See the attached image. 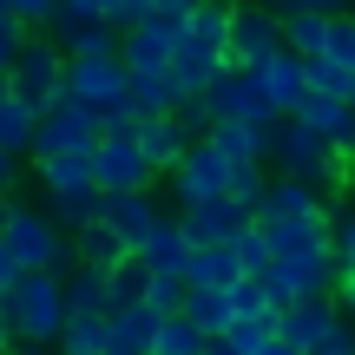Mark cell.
Returning <instances> with one entry per match:
<instances>
[{
    "instance_id": "1",
    "label": "cell",
    "mask_w": 355,
    "mask_h": 355,
    "mask_svg": "<svg viewBox=\"0 0 355 355\" xmlns=\"http://www.w3.org/2000/svg\"><path fill=\"white\" fill-rule=\"evenodd\" d=\"M0 303H7L13 349H20V343L53 349L66 336V322H73V303H66V277H60V270H26L13 290H0Z\"/></svg>"
},
{
    "instance_id": "2",
    "label": "cell",
    "mask_w": 355,
    "mask_h": 355,
    "mask_svg": "<svg viewBox=\"0 0 355 355\" xmlns=\"http://www.w3.org/2000/svg\"><path fill=\"white\" fill-rule=\"evenodd\" d=\"M277 171L309 178L316 191H329V198H336V191L355 178V158H343L316 125H309V119H296V112H290V119L277 125Z\"/></svg>"
},
{
    "instance_id": "3",
    "label": "cell",
    "mask_w": 355,
    "mask_h": 355,
    "mask_svg": "<svg viewBox=\"0 0 355 355\" xmlns=\"http://www.w3.org/2000/svg\"><path fill=\"white\" fill-rule=\"evenodd\" d=\"M7 243L20 250V263L26 270H73L79 263V243H73V230L60 224V217L46 211V204H20L13 198V217H7Z\"/></svg>"
},
{
    "instance_id": "4",
    "label": "cell",
    "mask_w": 355,
    "mask_h": 355,
    "mask_svg": "<svg viewBox=\"0 0 355 355\" xmlns=\"http://www.w3.org/2000/svg\"><path fill=\"white\" fill-rule=\"evenodd\" d=\"M237 165L243 158H230L224 145L204 132V139H191V152L178 158V171H171V204L184 211V204H204V198H224L230 184H237Z\"/></svg>"
},
{
    "instance_id": "5",
    "label": "cell",
    "mask_w": 355,
    "mask_h": 355,
    "mask_svg": "<svg viewBox=\"0 0 355 355\" xmlns=\"http://www.w3.org/2000/svg\"><path fill=\"white\" fill-rule=\"evenodd\" d=\"M66 73H73V53H66V40L60 33H26V46H20V60H13V92H26L33 105H53L66 92Z\"/></svg>"
},
{
    "instance_id": "6",
    "label": "cell",
    "mask_w": 355,
    "mask_h": 355,
    "mask_svg": "<svg viewBox=\"0 0 355 355\" xmlns=\"http://www.w3.org/2000/svg\"><path fill=\"white\" fill-rule=\"evenodd\" d=\"M92 178H99V191H152L165 171L145 158L139 125H132V132H105V139L92 145Z\"/></svg>"
},
{
    "instance_id": "7",
    "label": "cell",
    "mask_w": 355,
    "mask_h": 355,
    "mask_svg": "<svg viewBox=\"0 0 355 355\" xmlns=\"http://www.w3.org/2000/svg\"><path fill=\"white\" fill-rule=\"evenodd\" d=\"M105 139V119L92 112V105H79L73 92H60V99L40 112V139H33V158L46 152H92V145Z\"/></svg>"
},
{
    "instance_id": "8",
    "label": "cell",
    "mask_w": 355,
    "mask_h": 355,
    "mask_svg": "<svg viewBox=\"0 0 355 355\" xmlns=\"http://www.w3.org/2000/svg\"><path fill=\"white\" fill-rule=\"evenodd\" d=\"M290 46L283 33V13L270 0H237V20H230V66H263Z\"/></svg>"
},
{
    "instance_id": "9",
    "label": "cell",
    "mask_w": 355,
    "mask_h": 355,
    "mask_svg": "<svg viewBox=\"0 0 355 355\" xmlns=\"http://www.w3.org/2000/svg\"><path fill=\"white\" fill-rule=\"evenodd\" d=\"M211 99L224 105V119H250V125H277L283 119L257 66H224V73L211 79Z\"/></svg>"
},
{
    "instance_id": "10",
    "label": "cell",
    "mask_w": 355,
    "mask_h": 355,
    "mask_svg": "<svg viewBox=\"0 0 355 355\" xmlns=\"http://www.w3.org/2000/svg\"><path fill=\"white\" fill-rule=\"evenodd\" d=\"M191 33V13H152V20L125 26V66L132 73H152V66L178 60V40Z\"/></svg>"
},
{
    "instance_id": "11",
    "label": "cell",
    "mask_w": 355,
    "mask_h": 355,
    "mask_svg": "<svg viewBox=\"0 0 355 355\" xmlns=\"http://www.w3.org/2000/svg\"><path fill=\"white\" fill-rule=\"evenodd\" d=\"M349 316V303H343V290H322V296H296V303H283V322L277 329L290 336V343H303L309 355H316L322 343H329V329Z\"/></svg>"
},
{
    "instance_id": "12",
    "label": "cell",
    "mask_w": 355,
    "mask_h": 355,
    "mask_svg": "<svg viewBox=\"0 0 355 355\" xmlns=\"http://www.w3.org/2000/svg\"><path fill=\"white\" fill-rule=\"evenodd\" d=\"M178 217H184V230H191V237H198V243H230V237H237V230L243 224H250V204H243V198H230V191H224V198H204V204H184V211H178Z\"/></svg>"
},
{
    "instance_id": "13",
    "label": "cell",
    "mask_w": 355,
    "mask_h": 355,
    "mask_svg": "<svg viewBox=\"0 0 355 355\" xmlns=\"http://www.w3.org/2000/svg\"><path fill=\"white\" fill-rule=\"evenodd\" d=\"M99 217H105V224H112L119 237L132 243V250H139V243L152 237L158 224H165V211H158V198H152V191H105V211H99Z\"/></svg>"
},
{
    "instance_id": "14",
    "label": "cell",
    "mask_w": 355,
    "mask_h": 355,
    "mask_svg": "<svg viewBox=\"0 0 355 355\" xmlns=\"http://www.w3.org/2000/svg\"><path fill=\"white\" fill-rule=\"evenodd\" d=\"M158 329H165V316L152 303H112V343H105V355H152Z\"/></svg>"
},
{
    "instance_id": "15",
    "label": "cell",
    "mask_w": 355,
    "mask_h": 355,
    "mask_svg": "<svg viewBox=\"0 0 355 355\" xmlns=\"http://www.w3.org/2000/svg\"><path fill=\"white\" fill-rule=\"evenodd\" d=\"M257 73H263V86H270V99H277V112H283V119H290L296 105L316 92V86H309V60H303L296 46H283L277 60H263Z\"/></svg>"
},
{
    "instance_id": "16",
    "label": "cell",
    "mask_w": 355,
    "mask_h": 355,
    "mask_svg": "<svg viewBox=\"0 0 355 355\" xmlns=\"http://www.w3.org/2000/svg\"><path fill=\"white\" fill-rule=\"evenodd\" d=\"M139 257L152 270H165V277H191V257H198V237L184 230V217H165V224L152 230V237L139 243Z\"/></svg>"
},
{
    "instance_id": "17",
    "label": "cell",
    "mask_w": 355,
    "mask_h": 355,
    "mask_svg": "<svg viewBox=\"0 0 355 355\" xmlns=\"http://www.w3.org/2000/svg\"><path fill=\"white\" fill-rule=\"evenodd\" d=\"M139 145H145V158L171 178L178 158L191 152V132H184V119H178V112H145V119H139Z\"/></svg>"
},
{
    "instance_id": "18",
    "label": "cell",
    "mask_w": 355,
    "mask_h": 355,
    "mask_svg": "<svg viewBox=\"0 0 355 355\" xmlns=\"http://www.w3.org/2000/svg\"><path fill=\"white\" fill-rule=\"evenodd\" d=\"M184 92H191V79L178 73V66L132 73V105H139V119H145V112H178V105H184Z\"/></svg>"
},
{
    "instance_id": "19",
    "label": "cell",
    "mask_w": 355,
    "mask_h": 355,
    "mask_svg": "<svg viewBox=\"0 0 355 355\" xmlns=\"http://www.w3.org/2000/svg\"><path fill=\"white\" fill-rule=\"evenodd\" d=\"M53 33L66 40L73 60H112V53H125V33H119L112 20H60Z\"/></svg>"
},
{
    "instance_id": "20",
    "label": "cell",
    "mask_w": 355,
    "mask_h": 355,
    "mask_svg": "<svg viewBox=\"0 0 355 355\" xmlns=\"http://www.w3.org/2000/svg\"><path fill=\"white\" fill-rule=\"evenodd\" d=\"M66 303H73V316H112V270L73 263L66 270Z\"/></svg>"
},
{
    "instance_id": "21",
    "label": "cell",
    "mask_w": 355,
    "mask_h": 355,
    "mask_svg": "<svg viewBox=\"0 0 355 355\" xmlns=\"http://www.w3.org/2000/svg\"><path fill=\"white\" fill-rule=\"evenodd\" d=\"M33 178H40V191H99L92 152H46V158H33Z\"/></svg>"
},
{
    "instance_id": "22",
    "label": "cell",
    "mask_w": 355,
    "mask_h": 355,
    "mask_svg": "<svg viewBox=\"0 0 355 355\" xmlns=\"http://www.w3.org/2000/svg\"><path fill=\"white\" fill-rule=\"evenodd\" d=\"M40 112H46V105H33L26 92H7V99H0V145H7V152H20V158H33Z\"/></svg>"
},
{
    "instance_id": "23",
    "label": "cell",
    "mask_w": 355,
    "mask_h": 355,
    "mask_svg": "<svg viewBox=\"0 0 355 355\" xmlns=\"http://www.w3.org/2000/svg\"><path fill=\"white\" fill-rule=\"evenodd\" d=\"M73 243H79V263H99V270H119V263L132 257V243L119 237L105 217H92L86 230H73Z\"/></svg>"
},
{
    "instance_id": "24",
    "label": "cell",
    "mask_w": 355,
    "mask_h": 355,
    "mask_svg": "<svg viewBox=\"0 0 355 355\" xmlns=\"http://www.w3.org/2000/svg\"><path fill=\"white\" fill-rule=\"evenodd\" d=\"M171 66L191 79V86H211V79L230 66V53H224V46H211V40H198V33H184V40H178V60H171Z\"/></svg>"
},
{
    "instance_id": "25",
    "label": "cell",
    "mask_w": 355,
    "mask_h": 355,
    "mask_svg": "<svg viewBox=\"0 0 355 355\" xmlns=\"http://www.w3.org/2000/svg\"><path fill=\"white\" fill-rule=\"evenodd\" d=\"M243 263H237V243H198V257H191V283H237Z\"/></svg>"
},
{
    "instance_id": "26",
    "label": "cell",
    "mask_w": 355,
    "mask_h": 355,
    "mask_svg": "<svg viewBox=\"0 0 355 355\" xmlns=\"http://www.w3.org/2000/svg\"><path fill=\"white\" fill-rule=\"evenodd\" d=\"M230 243H237V263H243V277H270V270H277V243H270V230L257 224V217H250V224H243Z\"/></svg>"
},
{
    "instance_id": "27",
    "label": "cell",
    "mask_w": 355,
    "mask_h": 355,
    "mask_svg": "<svg viewBox=\"0 0 355 355\" xmlns=\"http://www.w3.org/2000/svg\"><path fill=\"white\" fill-rule=\"evenodd\" d=\"M204 349H211V336H204L184 309L165 316V329H158V343H152V355H204Z\"/></svg>"
},
{
    "instance_id": "28",
    "label": "cell",
    "mask_w": 355,
    "mask_h": 355,
    "mask_svg": "<svg viewBox=\"0 0 355 355\" xmlns=\"http://www.w3.org/2000/svg\"><path fill=\"white\" fill-rule=\"evenodd\" d=\"M283 33H290L296 53H322V46H329V13L296 7V13H283Z\"/></svg>"
},
{
    "instance_id": "29",
    "label": "cell",
    "mask_w": 355,
    "mask_h": 355,
    "mask_svg": "<svg viewBox=\"0 0 355 355\" xmlns=\"http://www.w3.org/2000/svg\"><path fill=\"white\" fill-rule=\"evenodd\" d=\"M230 303H237V316H283L270 277H237V283H230Z\"/></svg>"
},
{
    "instance_id": "30",
    "label": "cell",
    "mask_w": 355,
    "mask_h": 355,
    "mask_svg": "<svg viewBox=\"0 0 355 355\" xmlns=\"http://www.w3.org/2000/svg\"><path fill=\"white\" fill-rule=\"evenodd\" d=\"M277 322H283V316H237V322L224 329V343L237 349V355H257L270 336H277Z\"/></svg>"
},
{
    "instance_id": "31",
    "label": "cell",
    "mask_w": 355,
    "mask_h": 355,
    "mask_svg": "<svg viewBox=\"0 0 355 355\" xmlns=\"http://www.w3.org/2000/svg\"><path fill=\"white\" fill-rule=\"evenodd\" d=\"M60 343H66V349H92V355H105V343H112V316H73Z\"/></svg>"
},
{
    "instance_id": "32",
    "label": "cell",
    "mask_w": 355,
    "mask_h": 355,
    "mask_svg": "<svg viewBox=\"0 0 355 355\" xmlns=\"http://www.w3.org/2000/svg\"><path fill=\"white\" fill-rule=\"evenodd\" d=\"M303 60H309V86H316V92H343V99H349L355 73H349L343 60H329V53H303Z\"/></svg>"
},
{
    "instance_id": "33",
    "label": "cell",
    "mask_w": 355,
    "mask_h": 355,
    "mask_svg": "<svg viewBox=\"0 0 355 355\" xmlns=\"http://www.w3.org/2000/svg\"><path fill=\"white\" fill-rule=\"evenodd\" d=\"M329 60H343L349 73H355V7H343V13H329Z\"/></svg>"
},
{
    "instance_id": "34",
    "label": "cell",
    "mask_w": 355,
    "mask_h": 355,
    "mask_svg": "<svg viewBox=\"0 0 355 355\" xmlns=\"http://www.w3.org/2000/svg\"><path fill=\"white\" fill-rule=\"evenodd\" d=\"M0 13H20L26 26H60L66 0H0Z\"/></svg>"
},
{
    "instance_id": "35",
    "label": "cell",
    "mask_w": 355,
    "mask_h": 355,
    "mask_svg": "<svg viewBox=\"0 0 355 355\" xmlns=\"http://www.w3.org/2000/svg\"><path fill=\"white\" fill-rule=\"evenodd\" d=\"M26 33H33V26H26L20 13H0V73H13V60H20V46H26Z\"/></svg>"
},
{
    "instance_id": "36",
    "label": "cell",
    "mask_w": 355,
    "mask_h": 355,
    "mask_svg": "<svg viewBox=\"0 0 355 355\" xmlns=\"http://www.w3.org/2000/svg\"><path fill=\"white\" fill-rule=\"evenodd\" d=\"M20 277H26V263H20V250L7 243V230H0V290H13Z\"/></svg>"
},
{
    "instance_id": "37",
    "label": "cell",
    "mask_w": 355,
    "mask_h": 355,
    "mask_svg": "<svg viewBox=\"0 0 355 355\" xmlns=\"http://www.w3.org/2000/svg\"><path fill=\"white\" fill-rule=\"evenodd\" d=\"M139 20H152V0H112V26H119V33L139 26Z\"/></svg>"
},
{
    "instance_id": "38",
    "label": "cell",
    "mask_w": 355,
    "mask_h": 355,
    "mask_svg": "<svg viewBox=\"0 0 355 355\" xmlns=\"http://www.w3.org/2000/svg\"><path fill=\"white\" fill-rule=\"evenodd\" d=\"M60 20H112V0H66Z\"/></svg>"
},
{
    "instance_id": "39",
    "label": "cell",
    "mask_w": 355,
    "mask_h": 355,
    "mask_svg": "<svg viewBox=\"0 0 355 355\" xmlns=\"http://www.w3.org/2000/svg\"><path fill=\"white\" fill-rule=\"evenodd\" d=\"M277 13H296V7H316V13H343V7H355V0H270Z\"/></svg>"
},
{
    "instance_id": "40",
    "label": "cell",
    "mask_w": 355,
    "mask_h": 355,
    "mask_svg": "<svg viewBox=\"0 0 355 355\" xmlns=\"http://www.w3.org/2000/svg\"><path fill=\"white\" fill-rule=\"evenodd\" d=\"M13 184H20V152L0 145V191H13Z\"/></svg>"
},
{
    "instance_id": "41",
    "label": "cell",
    "mask_w": 355,
    "mask_h": 355,
    "mask_svg": "<svg viewBox=\"0 0 355 355\" xmlns=\"http://www.w3.org/2000/svg\"><path fill=\"white\" fill-rule=\"evenodd\" d=\"M257 355H309V349H303V343H290V336H283V329H277V336H270V343H263V349H257Z\"/></svg>"
},
{
    "instance_id": "42",
    "label": "cell",
    "mask_w": 355,
    "mask_h": 355,
    "mask_svg": "<svg viewBox=\"0 0 355 355\" xmlns=\"http://www.w3.org/2000/svg\"><path fill=\"white\" fill-rule=\"evenodd\" d=\"M0 355H13V336H7V303H0Z\"/></svg>"
},
{
    "instance_id": "43",
    "label": "cell",
    "mask_w": 355,
    "mask_h": 355,
    "mask_svg": "<svg viewBox=\"0 0 355 355\" xmlns=\"http://www.w3.org/2000/svg\"><path fill=\"white\" fill-rule=\"evenodd\" d=\"M7 217H13V191H0V230H7Z\"/></svg>"
},
{
    "instance_id": "44",
    "label": "cell",
    "mask_w": 355,
    "mask_h": 355,
    "mask_svg": "<svg viewBox=\"0 0 355 355\" xmlns=\"http://www.w3.org/2000/svg\"><path fill=\"white\" fill-rule=\"evenodd\" d=\"M343 303H349V316H355V277H343Z\"/></svg>"
},
{
    "instance_id": "45",
    "label": "cell",
    "mask_w": 355,
    "mask_h": 355,
    "mask_svg": "<svg viewBox=\"0 0 355 355\" xmlns=\"http://www.w3.org/2000/svg\"><path fill=\"white\" fill-rule=\"evenodd\" d=\"M7 92H13V73H0V99H7Z\"/></svg>"
},
{
    "instance_id": "46",
    "label": "cell",
    "mask_w": 355,
    "mask_h": 355,
    "mask_svg": "<svg viewBox=\"0 0 355 355\" xmlns=\"http://www.w3.org/2000/svg\"><path fill=\"white\" fill-rule=\"evenodd\" d=\"M60 355H92V349H66V343H60Z\"/></svg>"
},
{
    "instance_id": "47",
    "label": "cell",
    "mask_w": 355,
    "mask_h": 355,
    "mask_svg": "<svg viewBox=\"0 0 355 355\" xmlns=\"http://www.w3.org/2000/svg\"><path fill=\"white\" fill-rule=\"evenodd\" d=\"M349 99H355V86H349Z\"/></svg>"
},
{
    "instance_id": "48",
    "label": "cell",
    "mask_w": 355,
    "mask_h": 355,
    "mask_svg": "<svg viewBox=\"0 0 355 355\" xmlns=\"http://www.w3.org/2000/svg\"><path fill=\"white\" fill-rule=\"evenodd\" d=\"M204 355H211V349H204Z\"/></svg>"
}]
</instances>
